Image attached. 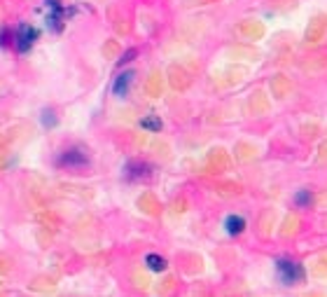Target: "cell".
Instances as JSON below:
<instances>
[{"label":"cell","instance_id":"obj_8","mask_svg":"<svg viewBox=\"0 0 327 297\" xmlns=\"http://www.w3.org/2000/svg\"><path fill=\"white\" fill-rule=\"evenodd\" d=\"M145 265H147V269H150V272H164V269H166V260H164L161 255H157V253L147 255Z\"/></svg>","mask_w":327,"mask_h":297},{"label":"cell","instance_id":"obj_12","mask_svg":"<svg viewBox=\"0 0 327 297\" xmlns=\"http://www.w3.org/2000/svg\"><path fill=\"white\" fill-rule=\"evenodd\" d=\"M7 38H10V30H3V33H0V47L7 45Z\"/></svg>","mask_w":327,"mask_h":297},{"label":"cell","instance_id":"obj_6","mask_svg":"<svg viewBox=\"0 0 327 297\" xmlns=\"http://www.w3.org/2000/svg\"><path fill=\"white\" fill-rule=\"evenodd\" d=\"M131 82H134V73H131V70L117 75L115 82H112V94L119 96V98H124L127 96V91H129V87H131Z\"/></svg>","mask_w":327,"mask_h":297},{"label":"cell","instance_id":"obj_5","mask_svg":"<svg viewBox=\"0 0 327 297\" xmlns=\"http://www.w3.org/2000/svg\"><path fill=\"white\" fill-rule=\"evenodd\" d=\"M49 14H47V26L52 30H61L63 28V7H61L59 0H47Z\"/></svg>","mask_w":327,"mask_h":297},{"label":"cell","instance_id":"obj_7","mask_svg":"<svg viewBox=\"0 0 327 297\" xmlns=\"http://www.w3.org/2000/svg\"><path fill=\"white\" fill-rule=\"evenodd\" d=\"M243 230H246V218H241V215H227V218H224V232H227V234L238 237Z\"/></svg>","mask_w":327,"mask_h":297},{"label":"cell","instance_id":"obj_4","mask_svg":"<svg viewBox=\"0 0 327 297\" xmlns=\"http://www.w3.org/2000/svg\"><path fill=\"white\" fill-rule=\"evenodd\" d=\"M124 176H127L129 180H143V178L152 176V166L145 162H129L127 169H124Z\"/></svg>","mask_w":327,"mask_h":297},{"label":"cell","instance_id":"obj_9","mask_svg":"<svg viewBox=\"0 0 327 297\" xmlns=\"http://www.w3.org/2000/svg\"><path fill=\"white\" fill-rule=\"evenodd\" d=\"M140 127L147 129V131H159V129H161V120H159L157 115H147L140 120Z\"/></svg>","mask_w":327,"mask_h":297},{"label":"cell","instance_id":"obj_11","mask_svg":"<svg viewBox=\"0 0 327 297\" xmlns=\"http://www.w3.org/2000/svg\"><path fill=\"white\" fill-rule=\"evenodd\" d=\"M40 120H43V124H45V127H54V124H56V115H54V110H43V117H40Z\"/></svg>","mask_w":327,"mask_h":297},{"label":"cell","instance_id":"obj_2","mask_svg":"<svg viewBox=\"0 0 327 297\" xmlns=\"http://www.w3.org/2000/svg\"><path fill=\"white\" fill-rule=\"evenodd\" d=\"M56 164L63 169H85L89 166V155L85 147H68L56 157Z\"/></svg>","mask_w":327,"mask_h":297},{"label":"cell","instance_id":"obj_10","mask_svg":"<svg viewBox=\"0 0 327 297\" xmlns=\"http://www.w3.org/2000/svg\"><path fill=\"white\" fill-rule=\"evenodd\" d=\"M295 204H297V206H311V204H313V194L309 192V190H299L297 194H295Z\"/></svg>","mask_w":327,"mask_h":297},{"label":"cell","instance_id":"obj_3","mask_svg":"<svg viewBox=\"0 0 327 297\" xmlns=\"http://www.w3.org/2000/svg\"><path fill=\"white\" fill-rule=\"evenodd\" d=\"M37 28H33V26L28 24H21L17 28V33H14V47L19 49V52H28L30 47H33V43L37 40Z\"/></svg>","mask_w":327,"mask_h":297},{"label":"cell","instance_id":"obj_1","mask_svg":"<svg viewBox=\"0 0 327 297\" xmlns=\"http://www.w3.org/2000/svg\"><path fill=\"white\" fill-rule=\"evenodd\" d=\"M276 276H278V281L283 285H295V283H299V281L306 276V272H304V267L299 265L297 260L280 257V260L276 262Z\"/></svg>","mask_w":327,"mask_h":297}]
</instances>
